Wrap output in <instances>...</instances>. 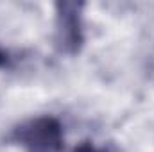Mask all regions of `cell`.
Returning <instances> with one entry per match:
<instances>
[{"mask_svg": "<svg viewBox=\"0 0 154 152\" xmlns=\"http://www.w3.org/2000/svg\"><path fill=\"white\" fill-rule=\"evenodd\" d=\"M13 141L25 152H61L63 125L54 116H36L22 122L13 131Z\"/></svg>", "mask_w": 154, "mask_h": 152, "instance_id": "obj_1", "label": "cell"}, {"mask_svg": "<svg viewBox=\"0 0 154 152\" xmlns=\"http://www.w3.org/2000/svg\"><path fill=\"white\" fill-rule=\"evenodd\" d=\"M82 5L75 2L57 4L56 45L65 54H77L82 45Z\"/></svg>", "mask_w": 154, "mask_h": 152, "instance_id": "obj_2", "label": "cell"}, {"mask_svg": "<svg viewBox=\"0 0 154 152\" xmlns=\"http://www.w3.org/2000/svg\"><path fill=\"white\" fill-rule=\"evenodd\" d=\"M74 152H99V150H97V147H93L91 143H81L79 147L74 149Z\"/></svg>", "mask_w": 154, "mask_h": 152, "instance_id": "obj_3", "label": "cell"}, {"mask_svg": "<svg viewBox=\"0 0 154 152\" xmlns=\"http://www.w3.org/2000/svg\"><path fill=\"white\" fill-rule=\"evenodd\" d=\"M5 65H7V54L0 48V68H2V66H5Z\"/></svg>", "mask_w": 154, "mask_h": 152, "instance_id": "obj_4", "label": "cell"}]
</instances>
